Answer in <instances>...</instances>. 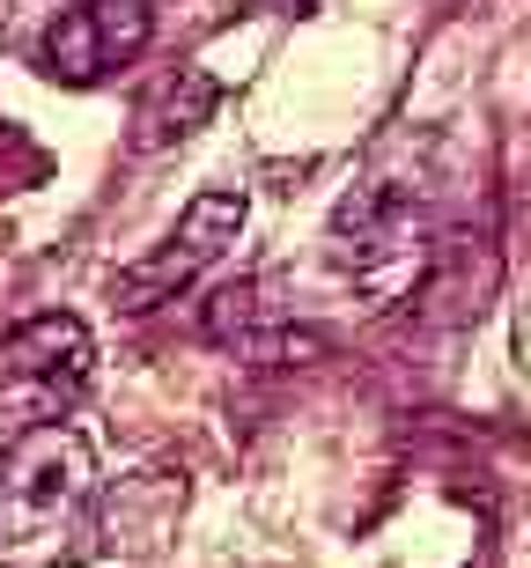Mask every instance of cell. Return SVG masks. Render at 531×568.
Segmentation results:
<instances>
[{
	"instance_id": "1",
	"label": "cell",
	"mask_w": 531,
	"mask_h": 568,
	"mask_svg": "<svg viewBox=\"0 0 531 568\" xmlns=\"http://www.w3.org/2000/svg\"><path fill=\"white\" fill-rule=\"evenodd\" d=\"M333 266L355 281L369 303H399L413 281L428 274V252H436V214L413 185L399 178H377V185H355L333 207Z\"/></svg>"
},
{
	"instance_id": "2",
	"label": "cell",
	"mask_w": 531,
	"mask_h": 568,
	"mask_svg": "<svg viewBox=\"0 0 531 568\" xmlns=\"http://www.w3.org/2000/svg\"><path fill=\"white\" fill-rule=\"evenodd\" d=\"M96 458L74 422H38L0 450V554H22L89 503Z\"/></svg>"
},
{
	"instance_id": "3",
	"label": "cell",
	"mask_w": 531,
	"mask_h": 568,
	"mask_svg": "<svg viewBox=\"0 0 531 568\" xmlns=\"http://www.w3.org/2000/svg\"><path fill=\"white\" fill-rule=\"evenodd\" d=\"M244 214H252V200H244L236 185H207L185 214H177V230L163 236V244H155L149 258H133L126 274L111 281L119 311H155V303L185 295L192 281H200V274L214 266V258H222V252L236 244V236H244Z\"/></svg>"
},
{
	"instance_id": "4",
	"label": "cell",
	"mask_w": 531,
	"mask_h": 568,
	"mask_svg": "<svg viewBox=\"0 0 531 568\" xmlns=\"http://www.w3.org/2000/svg\"><path fill=\"white\" fill-rule=\"evenodd\" d=\"M149 38H155L149 0H82V8H67V16L44 30L38 67L52 82L89 89V82H104V74H119V67H133L149 52Z\"/></svg>"
},
{
	"instance_id": "5",
	"label": "cell",
	"mask_w": 531,
	"mask_h": 568,
	"mask_svg": "<svg viewBox=\"0 0 531 568\" xmlns=\"http://www.w3.org/2000/svg\"><path fill=\"white\" fill-rule=\"evenodd\" d=\"M0 362H8L16 384H30L44 406H67V399H82V392H89V362H96V347H89L82 317L44 311V317H30V325L8 333Z\"/></svg>"
},
{
	"instance_id": "6",
	"label": "cell",
	"mask_w": 531,
	"mask_h": 568,
	"mask_svg": "<svg viewBox=\"0 0 531 568\" xmlns=\"http://www.w3.org/2000/svg\"><path fill=\"white\" fill-rule=\"evenodd\" d=\"M214 104H222L214 74H200V67H177V74H163V82L141 97V111H133V148H141V155H155V148L192 141V133L214 119Z\"/></svg>"
}]
</instances>
